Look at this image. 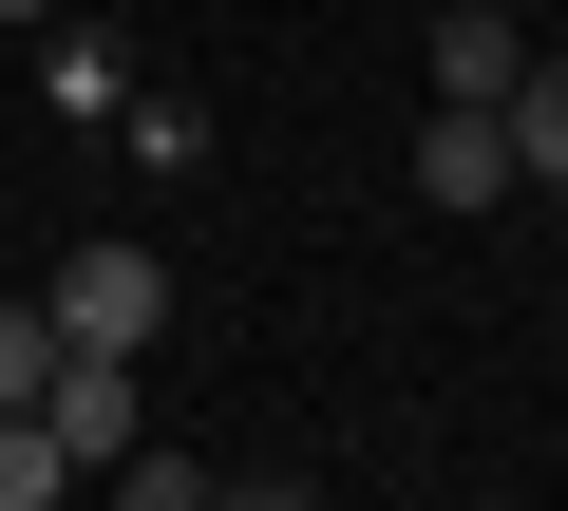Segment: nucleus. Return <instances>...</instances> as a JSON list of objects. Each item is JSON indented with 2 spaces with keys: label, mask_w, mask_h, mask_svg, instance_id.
Listing matches in <instances>:
<instances>
[{
  "label": "nucleus",
  "mask_w": 568,
  "mask_h": 511,
  "mask_svg": "<svg viewBox=\"0 0 568 511\" xmlns=\"http://www.w3.org/2000/svg\"><path fill=\"white\" fill-rule=\"evenodd\" d=\"M39 304H58V341H114V360H152V341H171V266H152V246H77Z\"/></svg>",
  "instance_id": "obj_1"
},
{
  "label": "nucleus",
  "mask_w": 568,
  "mask_h": 511,
  "mask_svg": "<svg viewBox=\"0 0 568 511\" xmlns=\"http://www.w3.org/2000/svg\"><path fill=\"white\" fill-rule=\"evenodd\" d=\"M39 417H58V454H77V473H95V454H133V360H114V341H58Z\"/></svg>",
  "instance_id": "obj_2"
},
{
  "label": "nucleus",
  "mask_w": 568,
  "mask_h": 511,
  "mask_svg": "<svg viewBox=\"0 0 568 511\" xmlns=\"http://www.w3.org/2000/svg\"><path fill=\"white\" fill-rule=\"evenodd\" d=\"M493 190H511V133H493L474 95H436V114H417V208H493Z\"/></svg>",
  "instance_id": "obj_3"
},
{
  "label": "nucleus",
  "mask_w": 568,
  "mask_h": 511,
  "mask_svg": "<svg viewBox=\"0 0 568 511\" xmlns=\"http://www.w3.org/2000/svg\"><path fill=\"white\" fill-rule=\"evenodd\" d=\"M511 76H530V20H511V0H436V95H474V114H493Z\"/></svg>",
  "instance_id": "obj_4"
},
{
  "label": "nucleus",
  "mask_w": 568,
  "mask_h": 511,
  "mask_svg": "<svg viewBox=\"0 0 568 511\" xmlns=\"http://www.w3.org/2000/svg\"><path fill=\"white\" fill-rule=\"evenodd\" d=\"M493 133H511V190H568V58H530L493 95Z\"/></svg>",
  "instance_id": "obj_5"
},
{
  "label": "nucleus",
  "mask_w": 568,
  "mask_h": 511,
  "mask_svg": "<svg viewBox=\"0 0 568 511\" xmlns=\"http://www.w3.org/2000/svg\"><path fill=\"white\" fill-rule=\"evenodd\" d=\"M77 492V454H58V417L39 398H0V511H58Z\"/></svg>",
  "instance_id": "obj_6"
},
{
  "label": "nucleus",
  "mask_w": 568,
  "mask_h": 511,
  "mask_svg": "<svg viewBox=\"0 0 568 511\" xmlns=\"http://www.w3.org/2000/svg\"><path fill=\"white\" fill-rule=\"evenodd\" d=\"M58 379V304H0V398H39Z\"/></svg>",
  "instance_id": "obj_7"
},
{
  "label": "nucleus",
  "mask_w": 568,
  "mask_h": 511,
  "mask_svg": "<svg viewBox=\"0 0 568 511\" xmlns=\"http://www.w3.org/2000/svg\"><path fill=\"white\" fill-rule=\"evenodd\" d=\"M0 20H20V39H39V20H58V0H0Z\"/></svg>",
  "instance_id": "obj_8"
}]
</instances>
